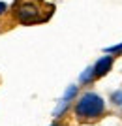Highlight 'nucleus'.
<instances>
[{"instance_id": "nucleus-1", "label": "nucleus", "mask_w": 122, "mask_h": 126, "mask_svg": "<svg viewBox=\"0 0 122 126\" xmlns=\"http://www.w3.org/2000/svg\"><path fill=\"white\" fill-rule=\"evenodd\" d=\"M105 111V102L96 92H85L75 104V115L81 121H94Z\"/></svg>"}, {"instance_id": "nucleus-2", "label": "nucleus", "mask_w": 122, "mask_h": 126, "mask_svg": "<svg viewBox=\"0 0 122 126\" xmlns=\"http://www.w3.org/2000/svg\"><path fill=\"white\" fill-rule=\"evenodd\" d=\"M15 17L25 25H30V23L40 21V8H38L34 2H23L15 8Z\"/></svg>"}, {"instance_id": "nucleus-3", "label": "nucleus", "mask_w": 122, "mask_h": 126, "mask_svg": "<svg viewBox=\"0 0 122 126\" xmlns=\"http://www.w3.org/2000/svg\"><path fill=\"white\" fill-rule=\"evenodd\" d=\"M113 66V57H101L98 62H96V66L92 70H94V77H101V75H105L109 70H111Z\"/></svg>"}, {"instance_id": "nucleus-4", "label": "nucleus", "mask_w": 122, "mask_h": 126, "mask_svg": "<svg viewBox=\"0 0 122 126\" xmlns=\"http://www.w3.org/2000/svg\"><path fill=\"white\" fill-rule=\"evenodd\" d=\"M92 77H94V70H92V68L85 70V74L81 75V83H88V81H90Z\"/></svg>"}, {"instance_id": "nucleus-5", "label": "nucleus", "mask_w": 122, "mask_h": 126, "mask_svg": "<svg viewBox=\"0 0 122 126\" xmlns=\"http://www.w3.org/2000/svg\"><path fill=\"white\" fill-rule=\"evenodd\" d=\"M111 102H113L115 105H122V90H117V92H113Z\"/></svg>"}, {"instance_id": "nucleus-6", "label": "nucleus", "mask_w": 122, "mask_h": 126, "mask_svg": "<svg viewBox=\"0 0 122 126\" xmlns=\"http://www.w3.org/2000/svg\"><path fill=\"white\" fill-rule=\"evenodd\" d=\"M75 92H77V87H69V89H68V92L64 94V100H62V102H68V104H69V98H73V96H75Z\"/></svg>"}, {"instance_id": "nucleus-7", "label": "nucleus", "mask_w": 122, "mask_h": 126, "mask_svg": "<svg viewBox=\"0 0 122 126\" xmlns=\"http://www.w3.org/2000/svg\"><path fill=\"white\" fill-rule=\"evenodd\" d=\"M105 51L107 53H120L122 51V43H120V45H115V47H107Z\"/></svg>"}, {"instance_id": "nucleus-8", "label": "nucleus", "mask_w": 122, "mask_h": 126, "mask_svg": "<svg viewBox=\"0 0 122 126\" xmlns=\"http://www.w3.org/2000/svg\"><path fill=\"white\" fill-rule=\"evenodd\" d=\"M6 10H8V6H6L4 2H0V13H4Z\"/></svg>"}]
</instances>
